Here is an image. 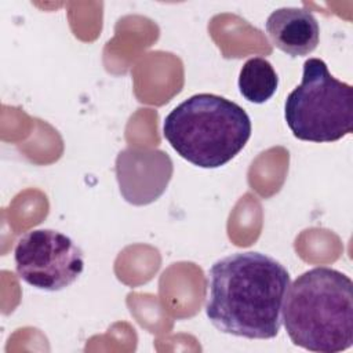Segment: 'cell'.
I'll return each instance as SVG.
<instances>
[{
    "instance_id": "6da1fadb",
    "label": "cell",
    "mask_w": 353,
    "mask_h": 353,
    "mask_svg": "<svg viewBox=\"0 0 353 353\" xmlns=\"http://www.w3.org/2000/svg\"><path fill=\"white\" fill-rule=\"evenodd\" d=\"M291 284L288 270L255 251L234 252L208 269L205 314L221 332L272 339L281 327V309Z\"/></svg>"
},
{
    "instance_id": "7a4b0ae2",
    "label": "cell",
    "mask_w": 353,
    "mask_h": 353,
    "mask_svg": "<svg viewBox=\"0 0 353 353\" xmlns=\"http://www.w3.org/2000/svg\"><path fill=\"white\" fill-rule=\"evenodd\" d=\"M281 323L295 346L338 353L353 345V283L342 272L320 266L290 284Z\"/></svg>"
},
{
    "instance_id": "3957f363",
    "label": "cell",
    "mask_w": 353,
    "mask_h": 353,
    "mask_svg": "<svg viewBox=\"0 0 353 353\" xmlns=\"http://www.w3.org/2000/svg\"><path fill=\"white\" fill-rule=\"evenodd\" d=\"M247 112L215 94H194L164 119L163 135L186 161L200 168H218L239 154L251 137Z\"/></svg>"
},
{
    "instance_id": "277c9868",
    "label": "cell",
    "mask_w": 353,
    "mask_h": 353,
    "mask_svg": "<svg viewBox=\"0 0 353 353\" xmlns=\"http://www.w3.org/2000/svg\"><path fill=\"white\" fill-rule=\"evenodd\" d=\"M284 119L301 141H339L353 131V87L334 77L323 59L309 58L301 84L287 95Z\"/></svg>"
},
{
    "instance_id": "5b68a950",
    "label": "cell",
    "mask_w": 353,
    "mask_h": 353,
    "mask_svg": "<svg viewBox=\"0 0 353 353\" xmlns=\"http://www.w3.org/2000/svg\"><path fill=\"white\" fill-rule=\"evenodd\" d=\"M15 269L25 283L43 291H61L84 270L81 248L54 229L26 232L14 250Z\"/></svg>"
},
{
    "instance_id": "8992f818",
    "label": "cell",
    "mask_w": 353,
    "mask_h": 353,
    "mask_svg": "<svg viewBox=\"0 0 353 353\" xmlns=\"http://www.w3.org/2000/svg\"><path fill=\"white\" fill-rule=\"evenodd\" d=\"M116 174L124 199L131 204L143 205L165 190L172 175V161L167 153L157 149L128 148L117 156Z\"/></svg>"
},
{
    "instance_id": "52a82bcc",
    "label": "cell",
    "mask_w": 353,
    "mask_h": 353,
    "mask_svg": "<svg viewBox=\"0 0 353 353\" xmlns=\"http://www.w3.org/2000/svg\"><path fill=\"white\" fill-rule=\"evenodd\" d=\"M265 29L272 44L294 58L313 52L320 40L319 22L306 8H277L268 17Z\"/></svg>"
},
{
    "instance_id": "ba28073f",
    "label": "cell",
    "mask_w": 353,
    "mask_h": 353,
    "mask_svg": "<svg viewBox=\"0 0 353 353\" xmlns=\"http://www.w3.org/2000/svg\"><path fill=\"white\" fill-rule=\"evenodd\" d=\"M237 84L244 99L252 103H265L277 90L279 76L268 59L254 57L241 66Z\"/></svg>"
}]
</instances>
